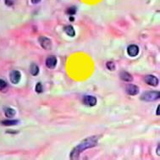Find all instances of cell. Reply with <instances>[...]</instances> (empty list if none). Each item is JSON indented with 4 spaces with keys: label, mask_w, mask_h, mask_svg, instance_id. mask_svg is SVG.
Here are the masks:
<instances>
[{
    "label": "cell",
    "mask_w": 160,
    "mask_h": 160,
    "mask_svg": "<svg viewBox=\"0 0 160 160\" xmlns=\"http://www.w3.org/2000/svg\"><path fill=\"white\" fill-rule=\"evenodd\" d=\"M70 21H74V20H75V19H74V18H73V17H70Z\"/></svg>",
    "instance_id": "cell-23"
},
{
    "label": "cell",
    "mask_w": 160,
    "mask_h": 160,
    "mask_svg": "<svg viewBox=\"0 0 160 160\" xmlns=\"http://www.w3.org/2000/svg\"><path fill=\"white\" fill-rule=\"evenodd\" d=\"M46 65L49 69H54L57 65V58L53 55L48 57L46 59Z\"/></svg>",
    "instance_id": "cell-8"
},
{
    "label": "cell",
    "mask_w": 160,
    "mask_h": 160,
    "mask_svg": "<svg viewBox=\"0 0 160 160\" xmlns=\"http://www.w3.org/2000/svg\"><path fill=\"white\" fill-rule=\"evenodd\" d=\"M119 77L120 79L124 81V82H131L133 81V77L131 76V74L128 72H126V71H122V72L119 73Z\"/></svg>",
    "instance_id": "cell-10"
},
{
    "label": "cell",
    "mask_w": 160,
    "mask_h": 160,
    "mask_svg": "<svg viewBox=\"0 0 160 160\" xmlns=\"http://www.w3.org/2000/svg\"><path fill=\"white\" fill-rule=\"evenodd\" d=\"M157 115L158 116L159 115V105L158 106V108H157Z\"/></svg>",
    "instance_id": "cell-21"
},
{
    "label": "cell",
    "mask_w": 160,
    "mask_h": 160,
    "mask_svg": "<svg viewBox=\"0 0 160 160\" xmlns=\"http://www.w3.org/2000/svg\"><path fill=\"white\" fill-rule=\"evenodd\" d=\"M106 66L109 70H115V64L113 61H108L106 63Z\"/></svg>",
    "instance_id": "cell-17"
},
{
    "label": "cell",
    "mask_w": 160,
    "mask_h": 160,
    "mask_svg": "<svg viewBox=\"0 0 160 160\" xmlns=\"http://www.w3.org/2000/svg\"><path fill=\"white\" fill-rule=\"evenodd\" d=\"M39 43L41 45L44 49L50 50L52 48V42L49 38H46V37H40L38 38Z\"/></svg>",
    "instance_id": "cell-3"
},
{
    "label": "cell",
    "mask_w": 160,
    "mask_h": 160,
    "mask_svg": "<svg viewBox=\"0 0 160 160\" xmlns=\"http://www.w3.org/2000/svg\"><path fill=\"white\" fill-rule=\"evenodd\" d=\"M125 91H126V92L129 95H131V96H135V95H137L138 93H139V88L136 86V85H132L130 84L128 86H126V88H125Z\"/></svg>",
    "instance_id": "cell-7"
},
{
    "label": "cell",
    "mask_w": 160,
    "mask_h": 160,
    "mask_svg": "<svg viewBox=\"0 0 160 160\" xmlns=\"http://www.w3.org/2000/svg\"><path fill=\"white\" fill-rule=\"evenodd\" d=\"M4 114H5V116L11 119L15 115V111L11 108H4Z\"/></svg>",
    "instance_id": "cell-13"
},
{
    "label": "cell",
    "mask_w": 160,
    "mask_h": 160,
    "mask_svg": "<svg viewBox=\"0 0 160 160\" xmlns=\"http://www.w3.org/2000/svg\"><path fill=\"white\" fill-rule=\"evenodd\" d=\"M64 31L68 36L72 37V38L73 37H75V35H76V31H75V29H74V27H73L72 26H64Z\"/></svg>",
    "instance_id": "cell-11"
},
{
    "label": "cell",
    "mask_w": 160,
    "mask_h": 160,
    "mask_svg": "<svg viewBox=\"0 0 160 160\" xmlns=\"http://www.w3.org/2000/svg\"><path fill=\"white\" fill-rule=\"evenodd\" d=\"M157 153H158V156H159V155H160V153H159V145L158 146V149H157Z\"/></svg>",
    "instance_id": "cell-22"
},
{
    "label": "cell",
    "mask_w": 160,
    "mask_h": 160,
    "mask_svg": "<svg viewBox=\"0 0 160 160\" xmlns=\"http://www.w3.org/2000/svg\"><path fill=\"white\" fill-rule=\"evenodd\" d=\"M144 81L149 86H152V87H156L158 85V79L154 76L152 75H148L144 77Z\"/></svg>",
    "instance_id": "cell-6"
},
{
    "label": "cell",
    "mask_w": 160,
    "mask_h": 160,
    "mask_svg": "<svg viewBox=\"0 0 160 160\" xmlns=\"http://www.w3.org/2000/svg\"><path fill=\"white\" fill-rule=\"evenodd\" d=\"M76 10H77V9H76V6H71L67 9V14H69L70 15H76Z\"/></svg>",
    "instance_id": "cell-16"
},
{
    "label": "cell",
    "mask_w": 160,
    "mask_h": 160,
    "mask_svg": "<svg viewBox=\"0 0 160 160\" xmlns=\"http://www.w3.org/2000/svg\"><path fill=\"white\" fill-rule=\"evenodd\" d=\"M82 102L85 105H87L88 107H93L97 104V98L95 97L92 96H84L83 99H82Z\"/></svg>",
    "instance_id": "cell-4"
},
{
    "label": "cell",
    "mask_w": 160,
    "mask_h": 160,
    "mask_svg": "<svg viewBox=\"0 0 160 160\" xmlns=\"http://www.w3.org/2000/svg\"><path fill=\"white\" fill-rule=\"evenodd\" d=\"M36 92L38 93L42 92V86L40 82H38V84L36 85Z\"/></svg>",
    "instance_id": "cell-18"
},
{
    "label": "cell",
    "mask_w": 160,
    "mask_h": 160,
    "mask_svg": "<svg viewBox=\"0 0 160 160\" xmlns=\"http://www.w3.org/2000/svg\"><path fill=\"white\" fill-rule=\"evenodd\" d=\"M160 93L159 92L156 91H148L142 94V96L141 97V99L145 101V102H153L158 99H159Z\"/></svg>",
    "instance_id": "cell-2"
},
{
    "label": "cell",
    "mask_w": 160,
    "mask_h": 160,
    "mask_svg": "<svg viewBox=\"0 0 160 160\" xmlns=\"http://www.w3.org/2000/svg\"><path fill=\"white\" fill-rule=\"evenodd\" d=\"M98 137H97V136H92V137L86 138L79 145L76 146L75 148H73L70 152V158L77 159L82 152H84L85 150L88 148L96 147L98 145Z\"/></svg>",
    "instance_id": "cell-1"
},
{
    "label": "cell",
    "mask_w": 160,
    "mask_h": 160,
    "mask_svg": "<svg viewBox=\"0 0 160 160\" xmlns=\"http://www.w3.org/2000/svg\"><path fill=\"white\" fill-rule=\"evenodd\" d=\"M7 88H8V84H7V82H6L4 80L0 79V91H1V92H5V91L7 90Z\"/></svg>",
    "instance_id": "cell-15"
},
{
    "label": "cell",
    "mask_w": 160,
    "mask_h": 160,
    "mask_svg": "<svg viewBox=\"0 0 160 160\" xmlns=\"http://www.w3.org/2000/svg\"><path fill=\"white\" fill-rule=\"evenodd\" d=\"M5 4L8 6H12L15 3V0H4Z\"/></svg>",
    "instance_id": "cell-19"
},
{
    "label": "cell",
    "mask_w": 160,
    "mask_h": 160,
    "mask_svg": "<svg viewBox=\"0 0 160 160\" xmlns=\"http://www.w3.org/2000/svg\"><path fill=\"white\" fill-rule=\"evenodd\" d=\"M21 78V72H19L18 70H13L9 74V79H10V82L13 84H18Z\"/></svg>",
    "instance_id": "cell-5"
},
{
    "label": "cell",
    "mask_w": 160,
    "mask_h": 160,
    "mask_svg": "<svg viewBox=\"0 0 160 160\" xmlns=\"http://www.w3.org/2000/svg\"><path fill=\"white\" fill-rule=\"evenodd\" d=\"M30 72L32 74V76H38V73H39V68L36 64H32L30 66Z\"/></svg>",
    "instance_id": "cell-14"
},
{
    "label": "cell",
    "mask_w": 160,
    "mask_h": 160,
    "mask_svg": "<svg viewBox=\"0 0 160 160\" xmlns=\"http://www.w3.org/2000/svg\"><path fill=\"white\" fill-rule=\"evenodd\" d=\"M39 2H41V0H32V3H34V4H37V3H38Z\"/></svg>",
    "instance_id": "cell-20"
},
{
    "label": "cell",
    "mask_w": 160,
    "mask_h": 160,
    "mask_svg": "<svg viewBox=\"0 0 160 160\" xmlns=\"http://www.w3.org/2000/svg\"><path fill=\"white\" fill-rule=\"evenodd\" d=\"M1 124L5 126H12L19 124V120H13V119H7V120H2Z\"/></svg>",
    "instance_id": "cell-12"
},
{
    "label": "cell",
    "mask_w": 160,
    "mask_h": 160,
    "mask_svg": "<svg viewBox=\"0 0 160 160\" xmlns=\"http://www.w3.org/2000/svg\"><path fill=\"white\" fill-rule=\"evenodd\" d=\"M127 52H128L129 55L131 56V57H136L139 53V48H138L137 45L131 44L127 48Z\"/></svg>",
    "instance_id": "cell-9"
}]
</instances>
